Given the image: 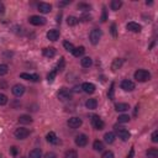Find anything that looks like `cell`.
<instances>
[{
  "label": "cell",
  "mask_w": 158,
  "mask_h": 158,
  "mask_svg": "<svg viewBox=\"0 0 158 158\" xmlns=\"http://www.w3.org/2000/svg\"><path fill=\"white\" fill-rule=\"evenodd\" d=\"M111 32H112V36L116 37V26L115 25H111Z\"/></svg>",
  "instance_id": "45"
},
{
  "label": "cell",
  "mask_w": 158,
  "mask_h": 158,
  "mask_svg": "<svg viewBox=\"0 0 158 158\" xmlns=\"http://www.w3.org/2000/svg\"><path fill=\"white\" fill-rule=\"evenodd\" d=\"M141 25H138L137 22H129L127 24V30L132 31V32H140L141 31Z\"/></svg>",
  "instance_id": "16"
},
{
  "label": "cell",
  "mask_w": 158,
  "mask_h": 158,
  "mask_svg": "<svg viewBox=\"0 0 158 158\" xmlns=\"http://www.w3.org/2000/svg\"><path fill=\"white\" fill-rule=\"evenodd\" d=\"M101 158H114V153L111 151H105L101 156Z\"/></svg>",
  "instance_id": "38"
},
{
  "label": "cell",
  "mask_w": 158,
  "mask_h": 158,
  "mask_svg": "<svg viewBox=\"0 0 158 158\" xmlns=\"http://www.w3.org/2000/svg\"><path fill=\"white\" fill-rule=\"evenodd\" d=\"M45 158H57V154L53 152H48V153H46Z\"/></svg>",
  "instance_id": "41"
},
{
  "label": "cell",
  "mask_w": 158,
  "mask_h": 158,
  "mask_svg": "<svg viewBox=\"0 0 158 158\" xmlns=\"http://www.w3.org/2000/svg\"><path fill=\"white\" fill-rule=\"evenodd\" d=\"M129 109H130V106L126 103H118V104H115V110L116 111H127Z\"/></svg>",
  "instance_id": "17"
},
{
  "label": "cell",
  "mask_w": 158,
  "mask_h": 158,
  "mask_svg": "<svg viewBox=\"0 0 158 158\" xmlns=\"http://www.w3.org/2000/svg\"><path fill=\"white\" fill-rule=\"evenodd\" d=\"M149 78H151V74L145 69H138L135 72V79L137 82H147L149 80Z\"/></svg>",
  "instance_id": "1"
},
{
  "label": "cell",
  "mask_w": 158,
  "mask_h": 158,
  "mask_svg": "<svg viewBox=\"0 0 158 158\" xmlns=\"http://www.w3.org/2000/svg\"><path fill=\"white\" fill-rule=\"evenodd\" d=\"M148 158H158V149L157 148H149L147 151Z\"/></svg>",
  "instance_id": "29"
},
{
  "label": "cell",
  "mask_w": 158,
  "mask_h": 158,
  "mask_svg": "<svg viewBox=\"0 0 158 158\" xmlns=\"http://www.w3.org/2000/svg\"><path fill=\"white\" fill-rule=\"evenodd\" d=\"M67 4H69V1H64V3H60V4H58V5H60V6H64V5H67Z\"/></svg>",
  "instance_id": "49"
},
{
  "label": "cell",
  "mask_w": 158,
  "mask_h": 158,
  "mask_svg": "<svg viewBox=\"0 0 158 158\" xmlns=\"http://www.w3.org/2000/svg\"><path fill=\"white\" fill-rule=\"evenodd\" d=\"M101 21H103V22L106 21V7H104V9H103V18H101Z\"/></svg>",
  "instance_id": "42"
},
{
  "label": "cell",
  "mask_w": 158,
  "mask_h": 158,
  "mask_svg": "<svg viewBox=\"0 0 158 158\" xmlns=\"http://www.w3.org/2000/svg\"><path fill=\"white\" fill-rule=\"evenodd\" d=\"M43 54H45V57H47V58H53V57L56 56V49H54L53 47L45 48V49H43Z\"/></svg>",
  "instance_id": "19"
},
{
  "label": "cell",
  "mask_w": 158,
  "mask_h": 158,
  "mask_svg": "<svg viewBox=\"0 0 158 158\" xmlns=\"http://www.w3.org/2000/svg\"><path fill=\"white\" fill-rule=\"evenodd\" d=\"M11 91H12V94H14L15 96H21V95L25 93V87L21 85V84H16V85L12 87Z\"/></svg>",
  "instance_id": "12"
},
{
  "label": "cell",
  "mask_w": 158,
  "mask_h": 158,
  "mask_svg": "<svg viewBox=\"0 0 158 158\" xmlns=\"http://www.w3.org/2000/svg\"><path fill=\"white\" fill-rule=\"evenodd\" d=\"M56 76H57V71H56V69H53V71H52V72H51V73H49L48 76H47V79H48V82H49V83H52Z\"/></svg>",
  "instance_id": "36"
},
{
  "label": "cell",
  "mask_w": 158,
  "mask_h": 158,
  "mask_svg": "<svg viewBox=\"0 0 158 158\" xmlns=\"http://www.w3.org/2000/svg\"><path fill=\"white\" fill-rule=\"evenodd\" d=\"M78 7H79V9H83V10H90V6L87 5V4H79Z\"/></svg>",
  "instance_id": "39"
},
{
  "label": "cell",
  "mask_w": 158,
  "mask_h": 158,
  "mask_svg": "<svg viewBox=\"0 0 158 158\" xmlns=\"http://www.w3.org/2000/svg\"><path fill=\"white\" fill-rule=\"evenodd\" d=\"M11 153L15 156L16 153H18V148H16V147H11Z\"/></svg>",
  "instance_id": "48"
},
{
  "label": "cell",
  "mask_w": 158,
  "mask_h": 158,
  "mask_svg": "<svg viewBox=\"0 0 158 158\" xmlns=\"http://www.w3.org/2000/svg\"><path fill=\"white\" fill-rule=\"evenodd\" d=\"M67 123L71 129H78L82 126V120L79 118H71Z\"/></svg>",
  "instance_id": "9"
},
{
  "label": "cell",
  "mask_w": 158,
  "mask_h": 158,
  "mask_svg": "<svg viewBox=\"0 0 158 158\" xmlns=\"http://www.w3.org/2000/svg\"><path fill=\"white\" fill-rule=\"evenodd\" d=\"M84 52H85V48L83 47V46H80V47L74 48L72 53L74 54V57H80V56H83V54H84Z\"/></svg>",
  "instance_id": "23"
},
{
  "label": "cell",
  "mask_w": 158,
  "mask_h": 158,
  "mask_svg": "<svg viewBox=\"0 0 158 158\" xmlns=\"http://www.w3.org/2000/svg\"><path fill=\"white\" fill-rule=\"evenodd\" d=\"M85 106L88 107L89 110H94V109H96V106H98L96 99H88L87 103H85Z\"/></svg>",
  "instance_id": "18"
},
{
  "label": "cell",
  "mask_w": 158,
  "mask_h": 158,
  "mask_svg": "<svg viewBox=\"0 0 158 158\" xmlns=\"http://www.w3.org/2000/svg\"><path fill=\"white\" fill-rule=\"evenodd\" d=\"M121 65H122V60H120V58H116V60H114V62L111 64V69L112 71H118Z\"/></svg>",
  "instance_id": "26"
},
{
  "label": "cell",
  "mask_w": 158,
  "mask_h": 158,
  "mask_svg": "<svg viewBox=\"0 0 158 158\" xmlns=\"http://www.w3.org/2000/svg\"><path fill=\"white\" fill-rule=\"evenodd\" d=\"M122 6V3L120 1V0H112V1L110 3V7H111V10H119L120 7Z\"/></svg>",
  "instance_id": "25"
},
{
  "label": "cell",
  "mask_w": 158,
  "mask_h": 158,
  "mask_svg": "<svg viewBox=\"0 0 158 158\" xmlns=\"http://www.w3.org/2000/svg\"><path fill=\"white\" fill-rule=\"evenodd\" d=\"M91 125H93L94 129H96V130H103L104 129V121L99 118L98 115L91 116Z\"/></svg>",
  "instance_id": "5"
},
{
  "label": "cell",
  "mask_w": 158,
  "mask_h": 158,
  "mask_svg": "<svg viewBox=\"0 0 158 158\" xmlns=\"http://www.w3.org/2000/svg\"><path fill=\"white\" fill-rule=\"evenodd\" d=\"M63 68H64V58H61V61L58 62V64H57V68H56L57 73H58V72H61Z\"/></svg>",
  "instance_id": "35"
},
{
  "label": "cell",
  "mask_w": 158,
  "mask_h": 158,
  "mask_svg": "<svg viewBox=\"0 0 158 158\" xmlns=\"http://www.w3.org/2000/svg\"><path fill=\"white\" fill-rule=\"evenodd\" d=\"M152 141L153 142H158V131H154L152 134Z\"/></svg>",
  "instance_id": "40"
},
{
  "label": "cell",
  "mask_w": 158,
  "mask_h": 158,
  "mask_svg": "<svg viewBox=\"0 0 158 158\" xmlns=\"http://www.w3.org/2000/svg\"><path fill=\"white\" fill-rule=\"evenodd\" d=\"M20 77L22 79H26V80H31V82H38L40 80V76L38 74H29V73H21Z\"/></svg>",
  "instance_id": "13"
},
{
  "label": "cell",
  "mask_w": 158,
  "mask_h": 158,
  "mask_svg": "<svg viewBox=\"0 0 158 158\" xmlns=\"http://www.w3.org/2000/svg\"><path fill=\"white\" fill-rule=\"evenodd\" d=\"M134 153H135V149H134V148H131V151H130V154L127 156V158H134Z\"/></svg>",
  "instance_id": "46"
},
{
  "label": "cell",
  "mask_w": 158,
  "mask_h": 158,
  "mask_svg": "<svg viewBox=\"0 0 158 158\" xmlns=\"http://www.w3.org/2000/svg\"><path fill=\"white\" fill-rule=\"evenodd\" d=\"M47 141H48L49 143H53V145H56V143L60 142V140L57 138V136H56L54 132H49V134H47Z\"/></svg>",
  "instance_id": "21"
},
{
  "label": "cell",
  "mask_w": 158,
  "mask_h": 158,
  "mask_svg": "<svg viewBox=\"0 0 158 158\" xmlns=\"http://www.w3.org/2000/svg\"><path fill=\"white\" fill-rule=\"evenodd\" d=\"M7 103V96L5 94H0V106H3Z\"/></svg>",
  "instance_id": "37"
},
{
  "label": "cell",
  "mask_w": 158,
  "mask_h": 158,
  "mask_svg": "<svg viewBox=\"0 0 158 158\" xmlns=\"http://www.w3.org/2000/svg\"><path fill=\"white\" fill-rule=\"evenodd\" d=\"M19 122L22 123V125H29V123L32 122V119H31L30 115H21L19 118Z\"/></svg>",
  "instance_id": "20"
},
{
  "label": "cell",
  "mask_w": 158,
  "mask_h": 158,
  "mask_svg": "<svg viewBox=\"0 0 158 158\" xmlns=\"http://www.w3.org/2000/svg\"><path fill=\"white\" fill-rule=\"evenodd\" d=\"M29 135H30V131H29L27 129L19 127V129L15 130V137L19 138V140H25Z\"/></svg>",
  "instance_id": "6"
},
{
  "label": "cell",
  "mask_w": 158,
  "mask_h": 158,
  "mask_svg": "<svg viewBox=\"0 0 158 158\" xmlns=\"http://www.w3.org/2000/svg\"><path fill=\"white\" fill-rule=\"evenodd\" d=\"M118 120H119V122H121V123H126V122L130 121V116L123 114V115H120V116H119Z\"/></svg>",
  "instance_id": "33"
},
{
  "label": "cell",
  "mask_w": 158,
  "mask_h": 158,
  "mask_svg": "<svg viewBox=\"0 0 158 158\" xmlns=\"http://www.w3.org/2000/svg\"><path fill=\"white\" fill-rule=\"evenodd\" d=\"M100 38H101V31L100 30H99V29L91 30L90 35H89V40H90L91 43H93V45H98L99 41H100Z\"/></svg>",
  "instance_id": "2"
},
{
  "label": "cell",
  "mask_w": 158,
  "mask_h": 158,
  "mask_svg": "<svg viewBox=\"0 0 158 158\" xmlns=\"http://www.w3.org/2000/svg\"><path fill=\"white\" fill-rule=\"evenodd\" d=\"M58 37H60V31L56 30V29L49 30V31L47 32V38H48L49 41H57Z\"/></svg>",
  "instance_id": "14"
},
{
  "label": "cell",
  "mask_w": 158,
  "mask_h": 158,
  "mask_svg": "<svg viewBox=\"0 0 158 158\" xmlns=\"http://www.w3.org/2000/svg\"><path fill=\"white\" fill-rule=\"evenodd\" d=\"M29 21H30V24L35 25V26H42V25L46 24V19L42 18V16H38V15L31 16V18L29 19Z\"/></svg>",
  "instance_id": "4"
},
{
  "label": "cell",
  "mask_w": 158,
  "mask_h": 158,
  "mask_svg": "<svg viewBox=\"0 0 158 158\" xmlns=\"http://www.w3.org/2000/svg\"><path fill=\"white\" fill-rule=\"evenodd\" d=\"M116 134H118V136L122 140V141H127L130 138V132L126 130V129H123V127H116Z\"/></svg>",
  "instance_id": "7"
},
{
  "label": "cell",
  "mask_w": 158,
  "mask_h": 158,
  "mask_svg": "<svg viewBox=\"0 0 158 158\" xmlns=\"http://www.w3.org/2000/svg\"><path fill=\"white\" fill-rule=\"evenodd\" d=\"M58 99L62 101H67L72 99V91L68 90L67 88H61L60 91H58Z\"/></svg>",
  "instance_id": "3"
},
{
  "label": "cell",
  "mask_w": 158,
  "mask_h": 158,
  "mask_svg": "<svg viewBox=\"0 0 158 158\" xmlns=\"http://www.w3.org/2000/svg\"><path fill=\"white\" fill-rule=\"evenodd\" d=\"M109 98L114 99V84H111V89H110V93H109Z\"/></svg>",
  "instance_id": "43"
},
{
  "label": "cell",
  "mask_w": 158,
  "mask_h": 158,
  "mask_svg": "<svg viewBox=\"0 0 158 158\" xmlns=\"http://www.w3.org/2000/svg\"><path fill=\"white\" fill-rule=\"evenodd\" d=\"M5 12V6L3 3H0V15H3Z\"/></svg>",
  "instance_id": "44"
},
{
  "label": "cell",
  "mask_w": 158,
  "mask_h": 158,
  "mask_svg": "<svg viewBox=\"0 0 158 158\" xmlns=\"http://www.w3.org/2000/svg\"><path fill=\"white\" fill-rule=\"evenodd\" d=\"M7 72H9V67L6 64H0V77L7 74Z\"/></svg>",
  "instance_id": "31"
},
{
  "label": "cell",
  "mask_w": 158,
  "mask_h": 158,
  "mask_svg": "<svg viewBox=\"0 0 158 158\" xmlns=\"http://www.w3.org/2000/svg\"><path fill=\"white\" fill-rule=\"evenodd\" d=\"M63 46H64V48L67 49L68 52H73V49H74V46L71 43V42H68V41H64L63 42Z\"/></svg>",
  "instance_id": "34"
},
{
  "label": "cell",
  "mask_w": 158,
  "mask_h": 158,
  "mask_svg": "<svg viewBox=\"0 0 158 158\" xmlns=\"http://www.w3.org/2000/svg\"><path fill=\"white\" fill-rule=\"evenodd\" d=\"M80 63H82V65H83L84 68H89L90 65L93 64V61H91V58H90V57H84V58L82 60Z\"/></svg>",
  "instance_id": "27"
},
{
  "label": "cell",
  "mask_w": 158,
  "mask_h": 158,
  "mask_svg": "<svg viewBox=\"0 0 158 158\" xmlns=\"http://www.w3.org/2000/svg\"><path fill=\"white\" fill-rule=\"evenodd\" d=\"M79 22V19L74 18V16H69V18L67 19V24L69 25V26H74V25H77Z\"/></svg>",
  "instance_id": "30"
},
{
  "label": "cell",
  "mask_w": 158,
  "mask_h": 158,
  "mask_svg": "<svg viewBox=\"0 0 158 158\" xmlns=\"http://www.w3.org/2000/svg\"><path fill=\"white\" fill-rule=\"evenodd\" d=\"M38 10L42 14H47V12H49L52 10V6L49 4H47V3H40L38 4Z\"/></svg>",
  "instance_id": "15"
},
{
  "label": "cell",
  "mask_w": 158,
  "mask_h": 158,
  "mask_svg": "<svg viewBox=\"0 0 158 158\" xmlns=\"http://www.w3.org/2000/svg\"><path fill=\"white\" fill-rule=\"evenodd\" d=\"M121 89H123L125 91H132L135 89V83L132 80L125 79V80L121 82Z\"/></svg>",
  "instance_id": "8"
},
{
  "label": "cell",
  "mask_w": 158,
  "mask_h": 158,
  "mask_svg": "<svg viewBox=\"0 0 158 158\" xmlns=\"http://www.w3.org/2000/svg\"><path fill=\"white\" fill-rule=\"evenodd\" d=\"M65 158H78V153L73 149H69V151L65 152Z\"/></svg>",
  "instance_id": "32"
},
{
  "label": "cell",
  "mask_w": 158,
  "mask_h": 158,
  "mask_svg": "<svg viewBox=\"0 0 158 158\" xmlns=\"http://www.w3.org/2000/svg\"><path fill=\"white\" fill-rule=\"evenodd\" d=\"M93 148L95 149V151H103L104 149V143L101 142V141H99V140H96V141H94V143H93Z\"/></svg>",
  "instance_id": "28"
},
{
  "label": "cell",
  "mask_w": 158,
  "mask_h": 158,
  "mask_svg": "<svg viewBox=\"0 0 158 158\" xmlns=\"http://www.w3.org/2000/svg\"><path fill=\"white\" fill-rule=\"evenodd\" d=\"M42 157V151L40 148H35L30 152V158H41Z\"/></svg>",
  "instance_id": "24"
},
{
  "label": "cell",
  "mask_w": 158,
  "mask_h": 158,
  "mask_svg": "<svg viewBox=\"0 0 158 158\" xmlns=\"http://www.w3.org/2000/svg\"><path fill=\"white\" fill-rule=\"evenodd\" d=\"M104 140L106 143H114L115 141V134H112V132H106V134L104 135Z\"/></svg>",
  "instance_id": "22"
},
{
  "label": "cell",
  "mask_w": 158,
  "mask_h": 158,
  "mask_svg": "<svg viewBox=\"0 0 158 158\" xmlns=\"http://www.w3.org/2000/svg\"><path fill=\"white\" fill-rule=\"evenodd\" d=\"M21 158H25V157H21Z\"/></svg>",
  "instance_id": "50"
},
{
  "label": "cell",
  "mask_w": 158,
  "mask_h": 158,
  "mask_svg": "<svg viewBox=\"0 0 158 158\" xmlns=\"http://www.w3.org/2000/svg\"><path fill=\"white\" fill-rule=\"evenodd\" d=\"M80 20H82V21H84V22H85V21H88V20H90V16H83V18H82ZM80 20H79V21H80Z\"/></svg>",
  "instance_id": "47"
},
{
  "label": "cell",
  "mask_w": 158,
  "mask_h": 158,
  "mask_svg": "<svg viewBox=\"0 0 158 158\" xmlns=\"http://www.w3.org/2000/svg\"><path fill=\"white\" fill-rule=\"evenodd\" d=\"M87 143H88V137H87V135H78L77 137H76V145L77 146H79V147H84V146H87Z\"/></svg>",
  "instance_id": "10"
},
{
  "label": "cell",
  "mask_w": 158,
  "mask_h": 158,
  "mask_svg": "<svg viewBox=\"0 0 158 158\" xmlns=\"http://www.w3.org/2000/svg\"><path fill=\"white\" fill-rule=\"evenodd\" d=\"M82 89H83V91H85L87 94H93L95 91V85L93 83H83Z\"/></svg>",
  "instance_id": "11"
}]
</instances>
